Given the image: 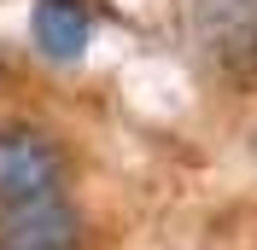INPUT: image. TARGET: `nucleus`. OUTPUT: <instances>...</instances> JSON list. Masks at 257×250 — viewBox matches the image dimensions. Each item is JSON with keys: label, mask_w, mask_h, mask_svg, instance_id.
<instances>
[{"label": "nucleus", "mask_w": 257, "mask_h": 250, "mask_svg": "<svg viewBox=\"0 0 257 250\" xmlns=\"http://www.w3.org/2000/svg\"><path fill=\"white\" fill-rule=\"evenodd\" d=\"M64 186V152L30 122L0 128V204H30V198H59Z\"/></svg>", "instance_id": "obj_1"}, {"label": "nucleus", "mask_w": 257, "mask_h": 250, "mask_svg": "<svg viewBox=\"0 0 257 250\" xmlns=\"http://www.w3.org/2000/svg\"><path fill=\"white\" fill-rule=\"evenodd\" d=\"M0 250H82V221L64 198L0 204Z\"/></svg>", "instance_id": "obj_2"}, {"label": "nucleus", "mask_w": 257, "mask_h": 250, "mask_svg": "<svg viewBox=\"0 0 257 250\" xmlns=\"http://www.w3.org/2000/svg\"><path fill=\"white\" fill-rule=\"evenodd\" d=\"M35 47L53 64L82 58V47H88V6L82 0H35Z\"/></svg>", "instance_id": "obj_3"}]
</instances>
